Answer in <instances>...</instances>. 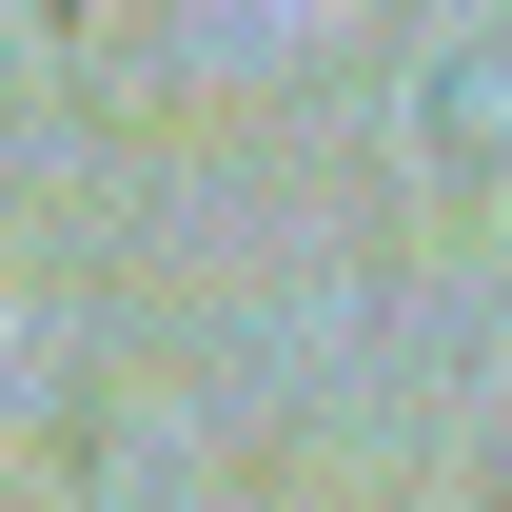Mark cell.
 <instances>
[{
	"mask_svg": "<svg viewBox=\"0 0 512 512\" xmlns=\"http://www.w3.org/2000/svg\"><path fill=\"white\" fill-rule=\"evenodd\" d=\"M434 138H453V158L512 138V40H453V60H434Z\"/></svg>",
	"mask_w": 512,
	"mask_h": 512,
	"instance_id": "6da1fadb",
	"label": "cell"
}]
</instances>
